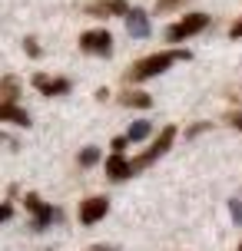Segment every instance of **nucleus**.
<instances>
[{
	"instance_id": "423d86ee",
	"label": "nucleus",
	"mask_w": 242,
	"mask_h": 251,
	"mask_svg": "<svg viewBox=\"0 0 242 251\" xmlns=\"http://www.w3.org/2000/svg\"><path fill=\"white\" fill-rule=\"evenodd\" d=\"M24 205L30 208V212H33V225H30L33 231H40V228H47V225H50L53 208L47 205V201H40V195H33V192H30V195L24 199Z\"/></svg>"
},
{
	"instance_id": "0eeeda50",
	"label": "nucleus",
	"mask_w": 242,
	"mask_h": 251,
	"mask_svg": "<svg viewBox=\"0 0 242 251\" xmlns=\"http://www.w3.org/2000/svg\"><path fill=\"white\" fill-rule=\"evenodd\" d=\"M33 86H37L43 96H66V93H70V79H50V76L37 73L33 76Z\"/></svg>"
},
{
	"instance_id": "4468645a",
	"label": "nucleus",
	"mask_w": 242,
	"mask_h": 251,
	"mask_svg": "<svg viewBox=\"0 0 242 251\" xmlns=\"http://www.w3.org/2000/svg\"><path fill=\"white\" fill-rule=\"evenodd\" d=\"M150 132H153V126H150V123H133V126H129V132H126V139H129V142H140V139H146Z\"/></svg>"
},
{
	"instance_id": "412c9836",
	"label": "nucleus",
	"mask_w": 242,
	"mask_h": 251,
	"mask_svg": "<svg viewBox=\"0 0 242 251\" xmlns=\"http://www.w3.org/2000/svg\"><path fill=\"white\" fill-rule=\"evenodd\" d=\"M229 33H232V37H242V20H239V24H232Z\"/></svg>"
},
{
	"instance_id": "7ed1b4c3",
	"label": "nucleus",
	"mask_w": 242,
	"mask_h": 251,
	"mask_svg": "<svg viewBox=\"0 0 242 251\" xmlns=\"http://www.w3.org/2000/svg\"><path fill=\"white\" fill-rule=\"evenodd\" d=\"M206 26H209V17H206V13H189V17L176 20V24L166 30V40H169V43H179V40L196 37L199 30H206Z\"/></svg>"
},
{
	"instance_id": "aec40b11",
	"label": "nucleus",
	"mask_w": 242,
	"mask_h": 251,
	"mask_svg": "<svg viewBox=\"0 0 242 251\" xmlns=\"http://www.w3.org/2000/svg\"><path fill=\"white\" fill-rule=\"evenodd\" d=\"M10 215H13V208H10V205H3V201H0V222H7Z\"/></svg>"
},
{
	"instance_id": "f03ea898",
	"label": "nucleus",
	"mask_w": 242,
	"mask_h": 251,
	"mask_svg": "<svg viewBox=\"0 0 242 251\" xmlns=\"http://www.w3.org/2000/svg\"><path fill=\"white\" fill-rule=\"evenodd\" d=\"M173 139H176V126H166L163 132L156 136L153 146L143 152V155H136V159H133V172H140V169H150V165H153L156 159H159V155H163V152L173 146Z\"/></svg>"
},
{
	"instance_id": "dca6fc26",
	"label": "nucleus",
	"mask_w": 242,
	"mask_h": 251,
	"mask_svg": "<svg viewBox=\"0 0 242 251\" xmlns=\"http://www.w3.org/2000/svg\"><path fill=\"white\" fill-rule=\"evenodd\" d=\"M126 142H129L126 136H116V139H113V155H123V149H126Z\"/></svg>"
},
{
	"instance_id": "f3484780",
	"label": "nucleus",
	"mask_w": 242,
	"mask_h": 251,
	"mask_svg": "<svg viewBox=\"0 0 242 251\" xmlns=\"http://www.w3.org/2000/svg\"><path fill=\"white\" fill-rule=\"evenodd\" d=\"M24 47H27V53H30V56H40V47H37V40H33V37H27Z\"/></svg>"
},
{
	"instance_id": "f8f14e48",
	"label": "nucleus",
	"mask_w": 242,
	"mask_h": 251,
	"mask_svg": "<svg viewBox=\"0 0 242 251\" xmlns=\"http://www.w3.org/2000/svg\"><path fill=\"white\" fill-rule=\"evenodd\" d=\"M20 96V79L17 76H3L0 79V102H13Z\"/></svg>"
},
{
	"instance_id": "39448f33",
	"label": "nucleus",
	"mask_w": 242,
	"mask_h": 251,
	"mask_svg": "<svg viewBox=\"0 0 242 251\" xmlns=\"http://www.w3.org/2000/svg\"><path fill=\"white\" fill-rule=\"evenodd\" d=\"M106 212H110V199L106 195H93V199H87L80 205V222L83 225H96Z\"/></svg>"
},
{
	"instance_id": "ddd939ff",
	"label": "nucleus",
	"mask_w": 242,
	"mask_h": 251,
	"mask_svg": "<svg viewBox=\"0 0 242 251\" xmlns=\"http://www.w3.org/2000/svg\"><path fill=\"white\" fill-rule=\"evenodd\" d=\"M120 100H123V106H133V109H150V106H153V96H146L140 89H136V93H123Z\"/></svg>"
},
{
	"instance_id": "a211bd4d",
	"label": "nucleus",
	"mask_w": 242,
	"mask_h": 251,
	"mask_svg": "<svg viewBox=\"0 0 242 251\" xmlns=\"http://www.w3.org/2000/svg\"><path fill=\"white\" fill-rule=\"evenodd\" d=\"M229 208H232V218L242 225V201H229Z\"/></svg>"
},
{
	"instance_id": "6ab92c4d",
	"label": "nucleus",
	"mask_w": 242,
	"mask_h": 251,
	"mask_svg": "<svg viewBox=\"0 0 242 251\" xmlns=\"http://www.w3.org/2000/svg\"><path fill=\"white\" fill-rule=\"evenodd\" d=\"M179 3H182V0H159L156 10H169V7H179Z\"/></svg>"
},
{
	"instance_id": "f257e3e1",
	"label": "nucleus",
	"mask_w": 242,
	"mask_h": 251,
	"mask_svg": "<svg viewBox=\"0 0 242 251\" xmlns=\"http://www.w3.org/2000/svg\"><path fill=\"white\" fill-rule=\"evenodd\" d=\"M176 60H189V50H163V53H153V56H146V60L136 63V66L126 73V79H133V83H143V79L159 76L163 70H169Z\"/></svg>"
},
{
	"instance_id": "5701e85b",
	"label": "nucleus",
	"mask_w": 242,
	"mask_h": 251,
	"mask_svg": "<svg viewBox=\"0 0 242 251\" xmlns=\"http://www.w3.org/2000/svg\"><path fill=\"white\" fill-rule=\"evenodd\" d=\"M232 126H236V129H242V113H239V116H232Z\"/></svg>"
},
{
	"instance_id": "1a4fd4ad",
	"label": "nucleus",
	"mask_w": 242,
	"mask_h": 251,
	"mask_svg": "<svg viewBox=\"0 0 242 251\" xmlns=\"http://www.w3.org/2000/svg\"><path fill=\"white\" fill-rule=\"evenodd\" d=\"M126 30L133 33V37H150V17H146V10H133L126 13Z\"/></svg>"
},
{
	"instance_id": "9b49d317",
	"label": "nucleus",
	"mask_w": 242,
	"mask_h": 251,
	"mask_svg": "<svg viewBox=\"0 0 242 251\" xmlns=\"http://www.w3.org/2000/svg\"><path fill=\"white\" fill-rule=\"evenodd\" d=\"M0 123H17V126H30V116L13 106V102H0Z\"/></svg>"
},
{
	"instance_id": "4be33fe9",
	"label": "nucleus",
	"mask_w": 242,
	"mask_h": 251,
	"mask_svg": "<svg viewBox=\"0 0 242 251\" xmlns=\"http://www.w3.org/2000/svg\"><path fill=\"white\" fill-rule=\"evenodd\" d=\"M87 251H113L110 245H93V248H87Z\"/></svg>"
},
{
	"instance_id": "9d476101",
	"label": "nucleus",
	"mask_w": 242,
	"mask_h": 251,
	"mask_svg": "<svg viewBox=\"0 0 242 251\" xmlns=\"http://www.w3.org/2000/svg\"><path fill=\"white\" fill-rule=\"evenodd\" d=\"M106 176L113 178V182L129 178V176H133V162H129V159H123V155H110V159H106Z\"/></svg>"
},
{
	"instance_id": "20e7f679",
	"label": "nucleus",
	"mask_w": 242,
	"mask_h": 251,
	"mask_svg": "<svg viewBox=\"0 0 242 251\" xmlns=\"http://www.w3.org/2000/svg\"><path fill=\"white\" fill-rule=\"evenodd\" d=\"M80 47H83V53L110 56V53H113V37H110V30H87V33L80 37Z\"/></svg>"
},
{
	"instance_id": "6e6552de",
	"label": "nucleus",
	"mask_w": 242,
	"mask_h": 251,
	"mask_svg": "<svg viewBox=\"0 0 242 251\" xmlns=\"http://www.w3.org/2000/svg\"><path fill=\"white\" fill-rule=\"evenodd\" d=\"M87 10L90 13H100V17L113 13V17H123V20H126V13L133 10V7H126V0H100V3H90Z\"/></svg>"
},
{
	"instance_id": "2eb2a0df",
	"label": "nucleus",
	"mask_w": 242,
	"mask_h": 251,
	"mask_svg": "<svg viewBox=\"0 0 242 251\" xmlns=\"http://www.w3.org/2000/svg\"><path fill=\"white\" fill-rule=\"evenodd\" d=\"M100 162V149H96V146H87V149L80 152V165H83V169H90V165H96Z\"/></svg>"
},
{
	"instance_id": "b1692460",
	"label": "nucleus",
	"mask_w": 242,
	"mask_h": 251,
	"mask_svg": "<svg viewBox=\"0 0 242 251\" xmlns=\"http://www.w3.org/2000/svg\"><path fill=\"white\" fill-rule=\"evenodd\" d=\"M239 251H242V245H239Z\"/></svg>"
}]
</instances>
